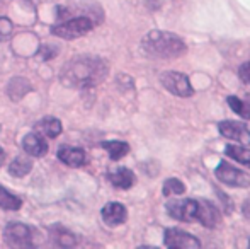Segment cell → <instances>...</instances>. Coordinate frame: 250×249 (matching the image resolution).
<instances>
[{
    "mask_svg": "<svg viewBox=\"0 0 250 249\" xmlns=\"http://www.w3.org/2000/svg\"><path fill=\"white\" fill-rule=\"evenodd\" d=\"M14 24L9 17H0V41H7L12 36Z\"/></svg>",
    "mask_w": 250,
    "mask_h": 249,
    "instance_id": "25",
    "label": "cell"
},
{
    "mask_svg": "<svg viewBox=\"0 0 250 249\" xmlns=\"http://www.w3.org/2000/svg\"><path fill=\"white\" fill-rule=\"evenodd\" d=\"M56 156L70 167H82L85 164V152L79 147H60Z\"/></svg>",
    "mask_w": 250,
    "mask_h": 249,
    "instance_id": "12",
    "label": "cell"
},
{
    "mask_svg": "<svg viewBox=\"0 0 250 249\" xmlns=\"http://www.w3.org/2000/svg\"><path fill=\"white\" fill-rule=\"evenodd\" d=\"M0 206L3 210H19L22 206V200L12 195L7 188L0 186Z\"/></svg>",
    "mask_w": 250,
    "mask_h": 249,
    "instance_id": "20",
    "label": "cell"
},
{
    "mask_svg": "<svg viewBox=\"0 0 250 249\" xmlns=\"http://www.w3.org/2000/svg\"><path fill=\"white\" fill-rule=\"evenodd\" d=\"M164 244L172 249H199L201 241L181 229H167L164 234Z\"/></svg>",
    "mask_w": 250,
    "mask_h": 249,
    "instance_id": "8",
    "label": "cell"
},
{
    "mask_svg": "<svg viewBox=\"0 0 250 249\" xmlns=\"http://www.w3.org/2000/svg\"><path fill=\"white\" fill-rule=\"evenodd\" d=\"M33 171V160L31 156H17L16 159L10 162L9 166V174L14 178H24Z\"/></svg>",
    "mask_w": 250,
    "mask_h": 249,
    "instance_id": "17",
    "label": "cell"
},
{
    "mask_svg": "<svg viewBox=\"0 0 250 249\" xmlns=\"http://www.w3.org/2000/svg\"><path fill=\"white\" fill-rule=\"evenodd\" d=\"M36 132L43 136H48V138H56L60 133L63 132V126H62V121L58 118H43L41 121L36 123Z\"/></svg>",
    "mask_w": 250,
    "mask_h": 249,
    "instance_id": "16",
    "label": "cell"
},
{
    "mask_svg": "<svg viewBox=\"0 0 250 249\" xmlns=\"http://www.w3.org/2000/svg\"><path fill=\"white\" fill-rule=\"evenodd\" d=\"M225 154H227L230 159H233V160H237V162L250 167V149H247L245 145H242V143H230V145H227Z\"/></svg>",
    "mask_w": 250,
    "mask_h": 249,
    "instance_id": "18",
    "label": "cell"
},
{
    "mask_svg": "<svg viewBox=\"0 0 250 249\" xmlns=\"http://www.w3.org/2000/svg\"><path fill=\"white\" fill-rule=\"evenodd\" d=\"M56 53H58V46H53V45H41L36 57L43 62H48V60H51V58H55Z\"/></svg>",
    "mask_w": 250,
    "mask_h": 249,
    "instance_id": "24",
    "label": "cell"
},
{
    "mask_svg": "<svg viewBox=\"0 0 250 249\" xmlns=\"http://www.w3.org/2000/svg\"><path fill=\"white\" fill-rule=\"evenodd\" d=\"M160 82L170 94L179 97H191L194 94V89L191 86V80L188 75L175 70H167L160 75Z\"/></svg>",
    "mask_w": 250,
    "mask_h": 249,
    "instance_id": "5",
    "label": "cell"
},
{
    "mask_svg": "<svg viewBox=\"0 0 250 249\" xmlns=\"http://www.w3.org/2000/svg\"><path fill=\"white\" fill-rule=\"evenodd\" d=\"M142 50L151 58H162V60H172L179 58L188 51L186 43L177 34L167 33V31L153 29L145 34L142 40Z\"/></svg>",
    "mask_w": 250,
    "mask_h": 249,
    "instance_id": "2",
    "label": "cell"
},
{
    "mask_svg": "<svg viewBox=\"0 0 250 249\" xmlns=\"http://www.w3.org/2000/svg\"><path fill=\"white\" fill-rule=\"evenodd\" d=\"M22 149L31 157H43L48 152V143L43 135H40L38 132H33L27 133L22 138Z\"/></svg>",
    "mask_w": 250,
    "mask_h": 249,
    "instance_id": "11",
    "label": "cell"
},
{
    "mask_svg": "<svg viewBox=\"0 0 250 249\" xmlns=\"http://www.w3.org/2000/svg\"><path fill=\"white\" fill-rule=\"evenodd\" d=\"M94 26H96L94 19H90L87 16H77L73 19H68L65 23L53 26L51 33L58 38H63V40H75V38H80L89 33V31H92Z\"/></svg>",
    "mask_w": 250,
    "mask_h": 249,
    "instance_id": "3",
    "label": "cell"
},
{
    "mask_svg": "<svg viewBox=\"0 0 250 249\" xmlns=\"http://www.w3.org/2000/svg\"><path fill=\"white\" fill-rule=\"evenodd\" d=\"M102 149L107 150L109 157L112 160H119L129 152V145L123 140H111V142H102Z\"/></svg>",
    "mask_w": 250,
    "mask_h": 249,
    "instance_id": "19",
    "label": "cell"
},
{
    "mask_svg": "<svg viewBox=\"0 0 250 249\" xmlns=\"http://www.w3.org/2000/svg\"><path fill=\"white\" fill-rule=\"evenodd\" d=\"M228 106L233 110V113H237L238 116H242L244 120H250V103L244 99H238L235 96H228L227 97Z\"/></svg>",
    "mask_w": 250,
    "mask_h": 249,
    "instance_id": "21",
    "label": "cell"
},
{
    "mask_svg": "<svg viewBox=\"0 0 250 249\" xmlns=\"http://www.w3.org/2000/svg\"><path fill=\"white\" fill-rule=\"evenodd\" d=\"M5 243L10 248H31L33 246V230L26 224L9 222L5 227Z\"/></svg>",
    "mask_w": 250,
    "mask_h": 249,
    "instance_id": "7",
    "label": "cell"
},
{
    "mask_svg": "<svg viewBox=\"0 0 250 249\" xmlns=\"http://www.w3.org/2000/svg\"><path fill=\"white\" fill-rule=\"evenodd\" d=\"M242 213H244L247 219H250V198L245 200L244 205H242Z\"/></svg>",
    "mask_w": 250,
    "mask_h": 249,
    "instance_id": "27",
    "label": "cell"
},
{
    "mask_svg": "<svg viewBox=\"0 0 250 249\" xmlns=\"http://www.w3.org/2000/svg\"><path fill=\"white\" fill-rule=\"evenodd\" d=\"M31 91H33L31 82L27 79H24V77H14L7 84V94H9V97L12 101H21Z\"/></svg>",
    "mask_w": 250,
    "mask_h": 249,
    "instance_id": "15",
    "label": "cell"
},
{
    "mask_svg": "<svg viewBox=\"0 0 250 249\" xmlns=\"http://www.w3.org/2000/svg\"><path fill=\"white\" fill-rule=\"evenodd\" d=\"M216 178L227 186H233V188H249L250 186V174H247L245 171L237 169L235 166L228 162H220L218 167L214 169Z\"/></svg>",
    "mask_w": 250,
    "mask_h": 249,
    "instance_id": "6",
    "label": "cell"
},
{
    "mask_svg": "<svg viewBox=\"0 0 250 249\" xmlns=\"http://www.w3.org/2000/svg\"><path fill=\"white\" fill-rule=\"evenodd\" d=\"M162 193L165 196H177V195H184L186 193V184L182 183L177 178H168L165 180L164 188H162Z\"/></svg>",
    "mask_w": 250,
    "mask_h": 249,
    "instance_id": "22",
    "label": "cell"
},
{
    "mask_svg": "<svg viewBox=\"0 0 250 249\" xmlns=\"http://www.w3.org/2000/svg\"><path fill=\"white\" fill-rule=\"evenodd\" d=\"M221 220L218 208L208 200H201V213H199V222L208 229H213L218 226V222Z\"/></svg>",
    "mask_w": 250,
    "mask_h": 249,
    "instance_id": "14",
    "label": "cell"
},
{
    "mask_svg": "<svg viewBox=\"0 0 250 249\" xmlns=\"http://www.w3.org/2000/svg\"><path fill=\"white\" fill-rule=\"evenodd\" d=\"M3 160H5V152H3L2 147H0V166L3 164Z\"/></svg>",
    "mask_w": 250,
    "mask_h": 249,
    "instance_id": "28",
    "label": "cell"
},
{
    "mask_svg": "<svg viewBox=\"0 0 250 249\" xmlns=\"http://www.w3.org/2000/svg\"><path fill=\"white\" fill-rule=\"evenodd\" d=\"M167 212L172 219L181 220V222H199L201 200H172L167 203Z\"/></svg>",
    "mask_w": 250,
    "mask_h": 249,
    "instance_id": "4",
    "label": "cell"
},
{
    "mask_svg": "<svg viewBox=\"0 0 250 249\" xmlns=\"http://www.w3.org/2000/svg\"><path fill=\"white\" fill-rule=\"evenodd\" d=\"M109 63L101 57L80 55L62 67L60 82L72 89H85L101 84L107 77Z\"/></svg>",
    "mask_w": 250,
    "mask_h": 249,
    "instance_id": "1",
    "label": "cell"
},
{
    "mask_svg": "<svg viewBox=\"0 0 250 249\" xmlns=\"http://www.w3.org/2000/svg\"><path fill=\"white\" fill-rule=\"evenodd\" d=\"M220 133L228 140H235L237 143L242 145H250V128L247 125L240 123V121L233 120H225L218 125Z\"/></svg>",
    "mask_w": 250,
    "mask_h": 249,
    "instance_id": "9",
    "label": "cell"
},
{
    "mask_svg": "<svg viewBox=\"0 0 250 249\" xmlns=\"http://www.w3.org/2000/svg\"><path fill=\"white\" fill-rule=\"evenodd\" d=\"M101 215H102V220L105 222V226L116 227L126 222V219H128V210H126V206L123 205V203L111 202V203H105Z\"/></svg>",
    "mask_w": 250,
    "mask_h": 249,
    "instance_id": "10",
    "label": "cell"
},
{
    "mask_svg": "<svg viewBox=\"0 0 250 249\" xmlns=\"http://www.w3.org/2000/svg\"><path fill=\"white\" fill-rule=\"evenodd\" d=\"M53 239H55L56 246H62V248H72L77 244L75 236H73L72 232H68V230L62 229V227L56 229V234L53 236Z\"/></svg>",
    "mask_w": 250,
    "mask_h": 249,
    "instance_id": "23",
    "label": "cell"
},
{
    "mask_svg": "<svg viewBox=\"0 0 250 249\" xmlns=\"http://www.w3.org/2000/svg\"><path fill=\"white\" fill-rule=\"evenodd\" d=\"M238 77H240L242 82L250 86V62H245L244 65H240V68H238Z\"/></svg>",
    "mask_w": 250,
    "mask_h": 249,
    "instance_id": "26",
    "label": "cell"
},
{
    "mask_svg": "<svg viewBox=\"0 0 250 249\" xmlns=\"http://www.w3.org/2000/svg\"><path fill=\"white\" fill-rule=\"evenodd\" d=\"M109 181L112 183V186L119 188V189H128L135 184L136 176L131 169L128 167H116L109 173Z\"/></svg>",
    "mask_w": 250,
    "mask_h": 249,
    "instance_id": "13",
    "label": "cell"
}]
</instances>
